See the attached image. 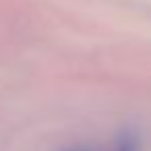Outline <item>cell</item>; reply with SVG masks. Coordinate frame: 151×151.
I'll list each match as a JSON object with an SVG mask.
<instances>
[{
	"mask_svg": "<svg viewBox=\"0 0 151 151\" xmlns=\"http://www.w3.org/2000/svg\"><path fill=\"white\" fill-rule=\"evenodd\" d=\"M118 151H137V143L132 139H124L120 145H118Z\"/></svg>",
	"mask_w": 151,
	"mask_h": 151,
	"instance_id": "obj_1",
	"label": "cell"
},
{
	"mask_svg": "<svg viewBox=\"0 0 151 151\" xmlns=\"http://www.w3.org/2000/svg\"><path fill=\"white\" fill-rule=\"evenodd\" d=\"M68 151H85V149H68Z\"/></svg>",
	"mask_w": 151,
	"mask_h": 151,
	"instance_id": "obj_2",
	"label": "cell"
}]
</instances>
